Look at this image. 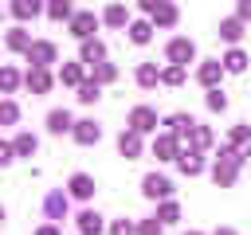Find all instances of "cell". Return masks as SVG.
Returning a JSON list of instances; mask_svg holds the SVG:
<instances>
[{
  "instance_id": "obj_16",
  "label": "cell",
  "mask_w": 251,
  "mask_h": 235,
  "mask_svg": "<svg viewBox=\"0 0 251 235\" xmlns=\"http://www.w3.org/2000/svg\"><path fill=\"white\" fill-rule=\"evenodd\" d=\"M71 129H75V118H71V110H51V114H47V133L63 137V133H71Z\"/></svg>"
},
{
  "instance_id": "obj_10",
  "label": "cell",
  "mask_w": 251,
  "mask_h": 235,
  "mask_svg": "<svg viewBox=\"0 0 251 235\" xmlns=\"http://www.w3.org/2000/svg\"><path fill=\"white\" fill-rule=\"evenodd\" d=\"M39 12H47V0H8L12 20H35Z\"/></svg>"
},
{
  "instance_id": "obj_7",
  "label": "cell",
  "mask_w": 251,
  "mask_h": 235,
  "mask_svg": "<svg viewBox=\"0 0 251 235\" xmlns=\"http://www.w3.org/2000/svg\"><path fill=\"white\" fill-rule=\"evenodd\" d=\"M153 157H157V161H176V157H180V137H173L169 129L157 133V137H153Z\"/></svg>"
},
{
  "instance_id": "obj_20",
  "label": "cell",
  "mask_w": 251,
  "mask_h": 235,
  "mask_svg": "<svg viewBox=\"0 0 251 235\" xmlns=\"http://www.w3.org/2000/svg\"><path fill=\"white\" fill-rule=\"evenodd\" d=\"M31 43H35V39H31V31H27V27H20V24H16V27H8V35H4V47H8V51H27Z\"/></svg>"
},
{
  "instance_id": "obj_28",
  "label": "cell",
  "mask_w": 251,
  "mask_h": 235,
  "mask_svg": "<svg viewBox=\"0 0 251 235\" xmlns=\"http://www.w3.org/2000/svg\"><path fill=\"white\" fill-rule=\"evenodd\" d=\"M90 78H94L98 86H106V82L118 78V67H114V63H94V67H90Z\"/></svg>"
},
{
  "instance_id": "obj_44",
  "label": "cell",
  "mask_w": 251,
  "mask_h": 235,
  "mask_svg": "<svg viewBox=\"0 0 251 235\" xmlns=\"http://www.w3.org/2000/svg\"><path fill=\"white\" fill-rule=\"evenodd\" d=\"M235 16H239V20H251V0H239V4H235Z\"/></svg>"
},
{
  "instance_id": "obj_18",
  "label": "cell",
  "mask_w": 251,
  "mask_h": 235,
  "mask_svg": "<svg viewBox=\"0 0 251 235\" xmlns=\"http://www.w3.org/2000/svg\"><path fill=\"white\" fill-rule=\"evenodd\" d=\"M67 192H71L75 200H90V196H94V176H86V172H75V176L67 180Z\"/></svg>"
},
{
  "instance_id": "obj_6",
  "label": "cell",
  "mask_w": 251,
  "mask_h": 235,
  "mask_svg": "<svg viewBox=\"0 0 251 235\" xmlns=\"http://www.w3.org/2000/svg\"><path fill=\"white\" fill-rule=\"evenodd\" d=\"M67 27H71V35H75L78 43H82V39H94V27H98V16H94V12H75Z\"/></svg>"
},
{
  "instance_id": "obj_41",
  "label": "cell",
  "mask_w": 251,
  "mask_h": 235,
  "mask_svg": "<svg viewBox=\"0 0 251 235\" xmlns=\"http://www.w3.org/2000/svg\"><path fill=\"white\" fill-rule=\"evenodd\" d=\"M12 161H16V145L4 141V145H0V164H12Z\"/></svg>"
},
{
  "instance_id": "obj_1",
  "label": "cell",
  "mask_w": 251,
  "mask_h": 235,
  "mask_svg": "<svg viewBox=\"0 0 251 235\" xmlns=\"http://www.w3.org/2000/svg\"><path fill=\"white\" fill-rule=\"evenodd\" d=\"M247 157H251L247 149L224 145V149H220V157H216V164H212V180H216V188H231V184H235V176H239V164H243Z\"/></svg>"
},
{
  "instance_id": "obj_31",
  "label": "cell",
  "mask_w": 251,
  "mask_h": 235,
  "mask_svg": "<svg viewBox=\"0 0 251 235\" xmlns=\"http://www.w3.org/2000/svg\"><path fill=\"white\" fill-rule=\"evenodd\" d=\"M184 74H188V67H180V63H169V67L161 70V82H165V86H180V82H184Z\"/></svg>"
},
{
  "instance_id": "obj_11",
  "label": "cell",
  "mask_w": 251,
  "mask_h": 235,
  "mask_svg": "<svg viewBox=\"0 0 251 235\" xmlns=\"http://www.w3.org/2000/svg\"><path fill=\"white\" fill-rule=\"evenodd\" d=\"M71 137H75L78 145H98V141H102V125H98V121H90V118H82V121H75Z\"/></svg>"
},
{
  "instance_id": "obj_36",
  "label": "cell",
  "mask_w": 251,
  "mask_h": 235,
  "mask_svg": "<svg viewBox=\"0 0 251 235\" xmlns=\"http://www.w3.org/2000/svg\"><path fill=\"white\" fill-rule=\"evenodd\" d=\"M204 106H208L212 114H220V110H227V94H224L220 86H212V90H208V98H204Z\"/></svg>"
},
{
  "instance_id": "obj_42",
  "label": "cell",
  "mask_w": 251,
  "mask_h": 235,
  "mask_svg": "<svg viewBox=\"0 0 251 235\" xmlns=\"http://www.w3.org/2000/svg\"><path fill=\"white\" fill-rule=\"evenodd\" d=\"M161 4H165V0H137V8H141V12H145V16H153V12H157V8H161Z\"/></svg>"
},
{
  "instance_id": "obj_22",
  "label": "cell",
  "mask_w": 251,
  "mask_h": 235,
  "mask_svg": "<svg viewBox=\"0 0 251 235\" xmlns=\"http://www.w3.org/2000/svg\"><path fill=\"white\" fill-rule=\"evenodd\" d=\"M153 27H157L153 20H133V24L126 27V31H129V43H137V47H145V43L153 39Z\"/></svg>"
},
{
  "instance_id": "obj_12",
  "label": "cell",
  "mask_w": 251,
  "mask_h": 235,
  "mask_svg": "<svg viewBox=\"0 0 251 235\" xmlns=\"http://www.w3.org/2000/svg\"><path fill=\"white\" fill-rule=\"evenodd\" d=\"M67 204H71V192H59V188H55V192L43 196V215H47V219H63V215H67Z\"/></svg>"
},
{
  "instance_id": "obj_3",
  "label": "cell",
  "mask_w": 251,
  "mask_h": 235,
  "mask_svg": "<svg viewBox=\"0 0 251 235\" xmlns=\"http://www.w3.org/2000/svg\"><path fill=\"white\" fill-rule=\"evenodd\" d=\"M126 125H129V129H137L141 137H145V133H157V110H153V106H133Z\"/></svg>"
},
{
  "instance_id": "obj_40",
  "label": "cell",
  "mask_w": 251,
  "mask_h": 235,
  "mask_svg": "<svg viewBox=\"0 0 251 235\" xmlns=\"http://www.w3.org/2000/svg\"><path fill=\"white\" fill-rule=\"evenodd\" d=\"M110 235H137V227H133L129 219H114V223H110Z\"/></svg>"
},
{
  "instance_id": "obj_21",
  "label": "cell",
  "mask_w": 251,
  "mask_h": 235,
  "mask_svg": "<svg viewBox=\"0 0 251 235\" xmlns=\"http://www.w3.org/2000/svg\"><path fill=\"white\" fill-rule=\"evenodd\" d=\"M149 20H153L157 27H173V24L180 20V8H176V0H165V4H161V8L149 16Z\"/></svg>"
},
{
  "instance_id": "obj_45",
  "label": "cell",
  "mask_w": 251,
  "mask_h": 235,
  "mask_svg": "<svg viewBox=\"0 0 251 235\" xmlns=\"http://www.w3.org/2000/svg\"><path fill=\"white\" fill-rule=\"evenodd\" d=\"M212 235H235V231H231V227H216Z\"/></svg>"
},
{
  "instance_id": "obj_46",
  "label": "cell",
  "mask_w": 251,
  "mask_h": 235,
  "mask_svg": "<svg viewBox=\"0 0 251 235\" xmlns=\"http://www.w3.org/2000/svg\"><path fill=\"white\" fill-rule=\"evenodd\" d=\"M184 235H204V231H184Z\"/></svg>"
},
{
  "instance_id": "obj_26",
  "label": "cell",
  "mask_w": 251,
  "mask_h": 235,
  "mask_svg": "<svg viewBox=\"0 0 251 235\" xmlns=\"http://www.w3.org/2000/svg\"><path fill=\"white\" fill-rule=\"evenodd\" d=\"M71 16H75V4H71V0H47V20L71 24Z\"/></svg>"
},
{
  "instance_id": "obj_13",
  "label": "cell",
  "mask_w": 251,
  "mask_h": 235,
  "mask_svg": "<svg viewBox=\"0 0 251 235\" xmlns=\"http://www.w3.org/2000/svg\"><path fill=\"white\" fill-rule=\"evenodd\" d=\"M118 153H122L126 161H133V157H141V133L126 125V129L118 133Z\"/></svg>"
},
{
  "instance_id": "obj_27",
  "label": "cell",
  "mask_w": 251,
  "mask_h": 235,
  "mask_svg": "<svg viewBox=\"0 0 251 235\" xmlns=\"http://www.w3.org/2000/svg\"><path fill=\"white\" fill-rule=\"evenodd\" d=\"M247 63H251V59H247V51H243V47H231V51L224 55V70H231V74H243V70H247Z\"/></svg>"
},
{
  "instance_id": "obj_9",
  "label": "cell",
  "mask_w": 251,
  "mask_h": 235,
  "mask_svg": "<svg viewBox=\"0 0 251 235\" xmlns=\"http://www.w3.org/2000/svg\"><path fill=\"white\" fill-rule=\"evenodd\" d=\"M176 168L184 172V176H200L204 172V149H180V157H176Z\"/></svg>"
},
{
  "instance_id": "obj_37",
  "label": "cell",
  "mask_w": 251,
  "mask_h": 235,
  "mask_svg": "<svg viewBox=\"0 0 251 235\" xmlns=\"http://www.w3.org/2000/svg\"><path fill=\"white\" fill-rule=\"evenodd\" d=\"M227 145H235V149H243V145H251V125H235V129L227 133Z\"/></svg>"
},
{
  "instance_id": "obj_30",
  "label": "cell",
  "mask_w": 251,
  "mask_h": 235,
  "mask_svg": "<svg viewBox=\"0 0 251 235\" xmlns=\"http://www.w3.org/2000/svg\"><path fill=\"white\" fill-rule=\"evenodd\" d=\"M12 145H16V157H31V153L39 149L35 133H16V137H12Z\"/></svg>"
},
{
  "instance_id": "obj_34",
  "label": "cell",
  "mask_w": 251,
  "mask_h": 235,
  "mask_svg": "<svg viewBox=\"0 0 251 235\" xmlns=\"http://www.w3.org/2000/svg\"><path fill=\"white\" fill-rule=\"evenodd\" d=\"M0 86H4V94H16V90H20V70H16L12 63L0 70Z\"/></svg>"
},
{
  "instance_id": "obj_35",
  "label": "cell",
  "mask_w": 251,
  "mask_h": 235,
  "mask_svg": "<svg viewBox=\"0 0 251 235\" xmlns=\"http://www.w3.org/2000/svg\"><path fill=\"white\" fill-rule=\"evenodd\" d=\"M157 219H161V223H176V219H180V204H176V200H161Z\"/></svg>"
},
{
  "instance_id": "obj_23",
  "label": "cell",
  "mask_w": 251,
  "mask_h": 235,
  "mask_svg": "<svg viewBox=\"0 0 251 235\" xmlns=\"http://www.w3.org/2000/svg\"><path fill=\"white\" fill-rule=\"evenodd\" d=\"M243 24H247V20H239V16H231V20H224V24H220V31H216V35H220L224 43H231V47H235V43L243 39Z\"/></svg>"
},
{
  "instance_id": "obj_38",
  "label": "cell",
  "mask_w": 251,
  "mask_h": 235,
  "mask_svg": "<svg viewBox=\"0 0 251 235\" xmlns=\"http://www.w3.org/2000/svg\"><path fill=\"white\" fill-rule=\"evenodd\" d=\"M16 118H20V106H16L12 98H4V102H0V121H4V125H16Z\"/></svg>"
},
{
  "instance_id": "obj_15",
  "label": "cell",
  "mask_w": 251,
  "mask_h": 235,
  "mask_svg": "<svg viewBox=\"0 0 251 235\" xmlns=\"http://www.w3.org/2000/svg\"><path fill=\"white\" fill-rule=\"evenodd\" d=\"M220 74H224V59H204L200 67H196V78H200V86H216L220 82Z\"/></svg>"
},
{
  "instance_id": "obj_43",
  "label": "cell",
  "mask_w": 251,
  "mask_h": 235,
  "mask_svg": "<svg viewBox=\"0 0 251 235\" xmlns=\"http://www.w3.org/2000/svg\"><path fill=\"white\" fill-rule=\"evenodd\" d=\"M35 235H63V227L51 219V223H43V227H35Z\"/></svg>"
},
{
  "instance_id": "obj_39",
  "label": "cell",
  "mask_w": 251,
  "mask_h": 235,
  "mask_svg": "<svg viewBox=\"0 0 251 235\" xmlns=\"http://www.w3.org/2000/svg\"><path fill=\"white\" fill-rule=\"evenodd\" d=\"M161 227H165V223L153 215V219H141V223H137V235H161Z\"/></svg>"
},
{
  "instance_id": "obj_2",
  "label": "cell",
  "mask_w": 251,
  "mask_h": 235,
  "mask_svg": "<svg viewBox=\"0 0 251 235\" xmlns=\"http://www.w3.org/2000/svg\"><path fill=\"white\" fill-rule=\"evenodd\" d=\"M165 59H169V63H180V67H188V63L196 59V43H192V39H184V35H173V39L165 43Z\"/></svg>"
},
{
  "instance_id": "obj_32",
  "label": "cell",
  "mask_w": 251,
  "mask_h": 235,
  "mask_svg": "<svg viewBox=\"0 0 251 235\" xmlns=\"http://www.w3.org/2000/svg\"><path fill=\"white\" fill-rule=\"evenodd\" d=\"M98 98H102V86H98L94 78H86V82L78 86V102H82V106H94Z\"/></svg>"
},
{
  "instance_id": "obj_17",
  "label": "cell",
  "mask_w": 251,
  "mask_h": 235,
  "mask_svg": "<svg viewBox=\"0 0 251 235\" xmlns=\"http://www.w3.org/2000/svg\"><path fill=\"white\" fill-rule=\"evenodd\" d=\"M165 125H169V133H173V137H180V141H188V137H192V129H196V121H192L188 114H169V118H165Z\"/></svg>"
},
{
  "instance_id": "obj_19",
  "label": "cell",
  "mask_w": 251,
  "mask_h": 235,
  "mask_svg": "<svg viewBox=\"0 0 251 235\" xmlns=\"http://www.w3.org/2000/svg\"><path fill=\"white\" fill-rule=\"evenodd\" d=\"M75 223H78V231H82V235H98V231L106 227V219H102L94 208H82V212L75 215Z\"/></svg>"
},
{
  "instance_id": "obj_25",
  "label": "cell",
  "mask_w": 251,
  "mask_h": 235,
  "mask_svg": "<svg viewBox=\"0 0 251 235\" xmlns=\"http://www.w3.org/2000/svg\"><path fill=\"white\" fill-rule=\"evenodd\" d=\"M102 24H106V27H129L133 20H129V12H126V4H110V8L102 12Z\"/></svg>"
},
{
  "instance_id": "obj_8",
  "label": "cell",
  "mask_w": 251,
  "mask_h": 235,
  "mask_svg": "<svg viewBox=\"0 0 251 235\" xmlns=\"http://www.w3.org/2000/svg\"><path fill=\"white\" fill-rule=\"evenodd\" d=\"M24 86H27L31 94H47V90L55 86V78H51V70H47V67H27V74H24Z\"/></svg>"
},
{
  "instance_id": "obj_4",
  "label": "cell",
  "mask_w": 251,
  "mask_h": 235,
  "mask_svg": "<svg viewBox=\"0 0 251 235\" xmlns=\"http://www.w3.org/2000/svg\"><path fill=\"white\" fill-rule=\"evenodd\" d=\"M141 196H145V200H169V196H173V180L161 176V172H149V176L141 180Z\"/></svg>"
},
{
  "instance_id": "obj_14",
  "label": "cell",
  "mask_w": 251,
  "mask_h": 235,
  "mask_svg": "<svg viewBox=\"0 0 251 235\" xmlns=\"http://www.w3.org/2000/svg\"><path fill=\"white\" fill-rule=\"evenodd\" d=\"M59 82L78 90V86L86 82V63H82V59H78V63H63V67H59Z\"/></svg>"
},
{
  "instance_id": "obj_29",
  "label": "cell",
  "mask_w": 251,
  "mask_h": 235,
  "mask_svg": "<svg viewBox=\"0 0 251 235\" xmlns=\"http://www.w3.org/2000/svg\"><path fill=\"white\" fill-rule=\"evenodd\" d=\"M157 82H161L157 63H141V67H137V86H145V90H149V86H157Z\"/></svg>"
},
{
  "instance_id": "obj_5",
  "label": "cell",
  "mask_w": 251,
  "mask_h": 235,
  "mask_svg": "<svg viewBox=\"0 0 251 235\" xmlns=\"http://www.w3.org/2000/svg\"><path fill=\"white\" fill-rule=\"evenodd\" d=\"M24 55H27V63H31V67H51V63L59 59V51H55V43H51V39H35Z\"/></svg>"
},
{
  "instance_id": "obj_24",
  "label": "cell",
  "mask_w": 251,
  "mask_h": 235,
  "mask_svg": "<svg viewBox=\"0 0 251 235\" xmlns=\"http://www.w3.org/2000/svg\"><path fill=\"white\" fill-rule=\"evenodd\" d=\"M78 59H82V63H90V67H94V63H106V43H102V39H82Z\"/></svg>"
},
{
  "instance_id": "obj_33",
  "label": "cell",
  "mask_w": 251,
  "mask_h": 235,
  "mask_svg": "<svg viewBox=\"0 0 251 235\" xmlns=\"http://www.w3.org/2000/svg\"><path fill=\"white\" fill-rule=\"evenodd\" d=\"M212 141H216V137H212V129L196 121V129H192V137H188V145H192V149H212Z\"/></svg>"
}]
</instances>
